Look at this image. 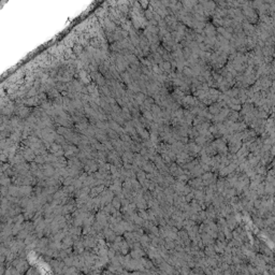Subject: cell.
<instances>
[{
	"instance_id": "obj_4",
	"label": "cell",
	"mask_w": 275,
	"mask_h": 275,
	"mask_svg": "<svg viewBox=\"0 0 275 275\" xmlns=\"http://www.w3.org/2000/svg\"><path fill=\"white\" fill-rule=\"evenodd\" d=\"M84 52H85L84 51V47L82 46V45H80L79 43H76L75 45H74V47H73V53H74V54H75L77 57H79L80 55H82Z\"/></svg>"
},
{
	"instance_id": "obj_7",
	"label": "cell",
	"mask_w": 275,
	"mask_h": 275,
	"mask_svg": "<svg viewBox=\"0 0 275 275\" xmlns=\"http://www.w3.org/2000/svg\"><path fill=\"white\" fill-rule=\"evenodd\" d=\"M154 15H155V14L153 13L152 10H146L145 13H144V16H146V18H147V19H151V21H152V18L154 17Z\"/></svg>"
},
{
	"instance_id": "obj_2",
	"label": "cell",
	"mask_w": 275,
	"mask_h": 275,
	"mask_svg": "<svg viewBox=\"0 0 275 275\" xmlns=\"http://www.w3.org/2000/svg\"><path fill=\"white\" fill-rule=\"evenodd\" d=\"M127 58H128V61H129L130 66H139V58H138V56H136L134 54L128 55Z\"/></svg>"
},
{
	"instance_id": "obj_8",
	"label": "cell",
	"mask_w": 275,
	"mask_h": 275,
	"mask_svg": "<svg viewBox=\"0 0 275 275\" xmlns=\"http://www.w3.org/2000/svg\"><path fill=\"white\" fill-rule=\"evenodd\" d=\"M143 116L145 117V118L147 119V120H152L153 119V115H152V113L149 112V111H144L143 112Z\"/></svg>"
},
{
	"instance_id": "obj_6",
	"label": "cell",
	"mask_w": 275,
	"mask_h": 275,
	"mask_svg": "<svg viewBox=\"0 0 275 275\" xmlns=\"http://www.w3.org/2000/svg\"><path fill=\"white\" fill-rule=\"evenodd\" d=\"M130 138H131V136H129L127 132H125V133H123V134L120 136V140H122L123 142H130V141H131Z\"/></svg>"
},
{
	"instance_id": "obj_3",
	"label": "cell",
	"mask_w": 275,
	"mask_h": 275,
	"mask_svg": "<svg viewBox=\"0 0 275 275\" xmlns=\"http://www.w3.org/2000/svg\"><path fill=\"white\" fill-rule=\"evenodd\" d=\"M59 96H60V93L56 88H52L51 90L47 93V98H48V99H52V101H53L54 99H56L57 97H59Z\"/></svg>"
},
{
	"instance_id": "obj_5",
	"label": "cell",
	"mask_w": 275,
	"mask_h": 275,
	"mask_svg": "<svg viewBox=\"0 0 275 275\" xmlns=\"http://www.w3.org/2000/svg\"><path fill=\"white\" fill-rule=\"evenodd\" d=\"M128 89L131 90L132 93H134L136 95V93H139V91H140V87H139V85H138L136 82H132L131 84L128 85Z\"/></svg>"
},
{
	"instance_id": "obj_1",
	"label": "cell",
	"mask_w": 275,
	"mask_h": 275,
	"mask_svg": "<svg viewBox=\"0 0 275 275\" xmlns=\"http://www.w3.org/2000/svg\"><path fill=\"white\" fill-rule=\"evenodd\" d=\"M120 79H122V82H124L125 84H131L132 82H133V80H132V76L128 73L127 71L123 72V73H120Z\"/></svg>"
}]
</instances>
